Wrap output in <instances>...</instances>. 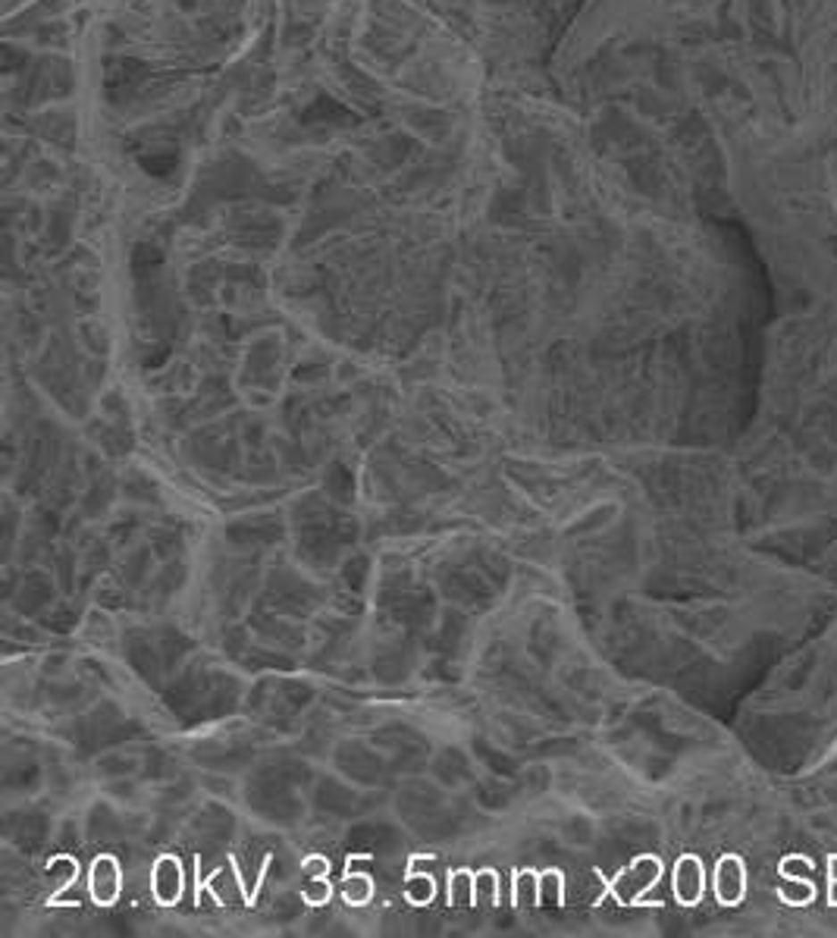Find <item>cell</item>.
<instances>
[{
    "label": "cell",
    "mask_w": 837,
    "mask_h": 938,
    "mask_svg": "<svg viewBox=\"0 0 837 938\" xmlns=\"http://www.w3.org/2000/svg\"><path fill=\"white\" fill-rule=\"evenodd\" d=\"M658 879H662V860L652 854H640L608 882L606 894H612L621 907H643L646 892H652Z\"/></svg>",
    "instance_id": "1"
},
{
    "label": "cell",
    "mask_w": 837,
    "mask_h": 938,
    "mask_svg": "<svg viewBox=\"0 0 837 938\" xmlns=\"http://www.w3.org/2000/svg\"><path fill=\"white\" fill-rule=\"evenodd\" d=\"M205 894H211L217 907H230V904H236V900H242V907L257 904L251 888L245 885L242 873H239L236 857H226V866L213 869L207 879H201V869H198V885H195V898H198V904Z\"/></svg>",
    "instance_id": "2"
},
{
    "label": "cell",
    "mask_w": 837,
    "mask_h": 938,
    "mask_svg": "<svg viewBox=\"0 0 837 938\" xmlns=\"http://www.w3.org/2000/svg\"><path fill=\"white\" fill-rule=\"evenodd\" d=\"M151 894L160 907H176L186 894V869L176 854H160L151 869Z\"/></svg>",
    "instance_id": "3"
},
{
    "label": "cell",
    "mask_w": 837,
    "mask_h": 938,
    "mask_svg": "<svg viewBox=\"0 0 837 938\" xmlns=\"http://www.w3.org/2000/svg\"><path fill=\"white\" fill-rule=\"evenodd\" d=\"M88 894L97 907H113L122 894V866L113 854H101L91 860Z\"/></svg>",
    "instance_id": "4"
},
{
    "label": "cell",
    "mask_w": 837,
    "mask_h": 938,
    "mask_svg": "<svg viewBox=\"0 0 837 938\" xmlns=\"http://www.w3.org/2000/svg\"><path fill=\"white\" fill-rule=\"evenodd\" d=\"M672 888H674V898H678V904H684V907H697L699 900H703V894H706V866H703V860H699L697 854L678 857V863H674Z\"/></svg>",
    "instance_id": "5"
},
{
    "label": "cell",
    "mask_w": 837,
    "mask_h": 938,
    "mask_svg": "<svg viewBox=\"0 0 837 938\" xmlns=\"http://www.w3.org/2000/svg\"><path fill=\"white\" fill-rule=\"evenodd\" d=\"M747 894V866L737 854H724L716 866V898L724 907H737Z\"/></svg>",
    "instance_id": "6"
},
{
    "label": "cell",
    "mask_w": 837,
    "mask_h": 938,
    "mask_svg": "<svg viewBox=\"0 0 837 938\" xmlns=\"http://www.w3.org/2000/svg\"><path fill=\"white\" fill-rule=\"evenodd\" d=\"M79 873H82V866H79L76 857H70V854L51 857V863H47V879L54 882V888H51V898H47V904H51V907H63V904H66L63 894L70 892L72 885H76Z\"/></svg>",
    "instance_id": "7"
},
{
    "label": "cell",
    "mask_w": 837,
    "mask_h": 938,
    "mask_svg": "<svg viewBox=\"0 0 837 938\" xmlns=\"http://www.w3.org/2000/svg\"><path fill=\"white\" fill-rule=\"evenodd\" d=\"M377 894V885H373V875L367 873H355V869L346 866V882H342V900L348 907H367Z\"/></svg>",
    "instance_id": "8"
},
{
    "label": "cell",
    "mask_w": 837,
    "mask_h": 938,
    "mask_svg": "<svg viewBox=\"0 0 837 938\" xmlns=\"http://www.w3.org/2000/svg\"><path fill=\"white\" fill-rule=\"evenodd\" d=\"M512 907L515 910H527V907H540V873L533 869H518L512 879Z\"/></svg>",
    "instance_id": "9"
},
{
    "label": "cell",
    "mask_w": 837,
    "mask_h": 938,
    "mask_svg": "<svg viewBox=\"0 0 837 938\" xmlns=\"http://www.w3.org/2000/svg\"><path fill=\"white\" fill-rule=\"evenodd\" d=\"M448 904L452 907L477 904V873H471V869H455V873H448Z\"/></svg>",
    "instance_id": "10"
},
{
    "label": "cell",
    "mask_w": 837,
    "mask_h": 938,
    "mask_svg": "<svg viewBox=\"0 0 837 938\" xmlns=\"http://www.w3.org/2000/svg\"><path fill=\"white\" fill-rule=\"evenodd\" d=\"M405 900L411 907H430L436 900V879L430 873H405Z\"/></svg>",
    "instance_id": "11"
},
{
    "label": "cell",
    "mask_w": 837,
    "mask_h": 938,
    "mask_svg": "<svg viewBox=\"0 0 837 938\" xmlns=\"http://www.w3.org/2000/svg\"><path fill=\"white\" fill-rule=\"evenodd\" d=\"M540 904L565 907V873L562 869H543V873H540Z\"/></svg>",
    "instance_id": "12"
},
{
    "label": "cell",
    "mask_w": 837,
    "mask_h": 938,
    "mask_svg": "<svg viewBox=\"0 0 837 938\" xmlns=\"http://www.w3.org/2000/svg\"><path fill=\"white\" fill-rule=\"evenodd\" d=\"M778 894L787 900V904L803 907V904H812V898H816V885H812V879H787V882H781Z\"/></svg>",
    "instance_id": "13"
},
{
    "label": "cell",
    "mask_w": 837,
    "mask_h": 938,
    "mask_svg": "<svg viewBox=\"0 0 837 938\" xmlns=\"http://www.w3.org/2000/svg\"><path fill=\"white\" fill-rule=\"evenodd\" d=\"M332 898V885H330V875H320V879H311L307 885H301V900L307 907H323L330 904Z\"/></svg>",
    "instance_id": "14"
},
{
    "label": "cell",
    "mask_w": 837,
    "mask_h": 938,
    "mask_svg": "<svg viewBox=\"0 0 837 938\" xmlns=\"http://www.w3.org/2000/svg\"><path fill=\"white\" fill-rule=\"evenodd\" d=\"M477 898H483L490 907H498V873L496 869H477Z\"/></svg>",
    "instance_id": "15"
},
{
    "label": "cell",
    "mask_w": 837,
    "mask_h": 938,
    "mask_svg": "<svg viewBox=\"0 0 837 938\" xmlns=\"http://www.w3.org/2000/svg\"><path fill=\"white\" fill-rule=\"evenodd\" d=\"M781 875L784 879H812L816 863L806 860V857H787V860H781Z\"/></svg>",
    "instance_id": "16"
},
{
    "label": "cell",
    "mask_w": 837,
    "mask_h": 938,
    "mask_svg": "<svg viewBox=\"0 0 837 938\" xmlns=\"http://www.w3.org/2000/svg\"><path fill=\"white\" fill-rule=\"evenodd\" d=\"M330 860H326V857H320V854H311V857H305V860H301V873H305L307 875V879H320V875H330Z\"/></svg>",
    "instance_id": "17"
},
{
    "label": "cell",
    "mask_w": 837,
    "mask_h": 938,
    "mask_svg": "<svg viewBox=\"0 0 837 938\" xmlns=\"http://www.w3.org/2000/svg\"><path fill=\"white\" fill-rule=\"evenodd\" d=\"M828 898H831V904H837V879H831V888H828Z\"/></svg>",
    "instance_id": "18"
},
{
    "label": "cell",
    "mask_w": 837,
    "mask_h": 938,
    "mask_svg": "<svg viewBox=\"0 0 837 938\" xmlns=\"http://www.w3.org/2000/svg\"><path fill=\"white\" fill-rule=\"evenodd\" d=\"M828 873H831V879H837V857H831L828 860Z\"/></svg>",
    "instance_id": "19"
}]
</instances>
